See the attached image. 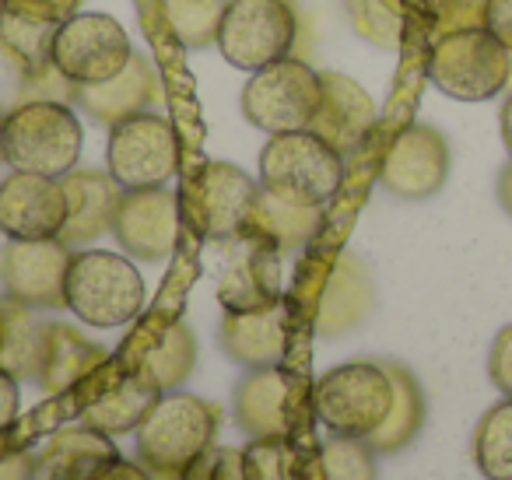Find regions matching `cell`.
I'll use <instances>...</instances> for the list:
<instances>
[{
	"mask_svg": "<svg viewBox=\"0 0 512 480\" xmlns=\"http://www.w3.org/2000/svg\"><path fill=\"white\" fill-rule=\"evenodd\" d=\"M81 148H85L81 120L67 102H18L4 116V165H11V172L64 179L67 172L78 169Z\"/></svg>",
	"mask_w": 512,
	"mask_h": 480,
	"instance_id": "cell-1",
	"label": "cell"
},
{
	"mask_svg": "<svg viewBox=\"0 0 512 480\" xmlns=\"http://www.w3.org/2000/svg\"><path fill=\"white\" fill-rule=\"evenodd\" d=\"M218 407L193 393H162L137 428V463L155 480H183V470L214 445Z\"/></svg>",
	"mask_w": 512,
	"mask_h": 480,
	"instance_id": "cell-2",
	"label": "cell"
},
{
	"mask_svg": "<svg viewBox=\"0 0 512 480\" xmlns=\"http://www.w3.org/2000/svg\"><path fill=\"white\" fill-rule=\"evenodd\" d=\"M344 183V155L316 130L274 134L260 151V186L299 207H323Z\"/></svg>",
	"mask_w": 512,
	"mask_h": 480,
	"instance_id": "cell-3",
	"label": "cell"
},
{
	"mask_svg": "<svg viewBox=\"0 0 512 480\" xmlns=\"http://www.w3.org/2000/svg\"><path fill=\"white\" fill-rule=\"evenodd\" d=\"M144 277L120 253L85 249L74 253L67 270V309L88 326L116 330L141 316L144 309Z\"/></svg>",
	"mask_w": 512,
	"mask_h": 480,
	"instance_id": "cell-4",
	"label": "cell"
},
{
	"mask_svg": "<svg viewBox=\"0 0 512 480\" xmlns=\"http://www.w3.org/2000/svg\"><path fill=\"white\" fill-rule=\"evenodd\" d=\"M512 53L488 29L446 32L428 53V81L456 102H488L509 88Z\"/></svg>",
	"mask_w": 512,
	"mask_h": 480,
	"instance_id": "cell-5",
	"label": "cell"
},
{
	"mask_svg": "<svg viewBox=\"0 0 512 480\" xmlns=\"http://www.w3.org/2000/svg\"><path fill=\"white\" fill-rule=\"evenodd\" d=\"M313 407L330 435L369 438L393 410V379L379 361H348L316 382Z\"/></svg>",
	"mask_w": 512,
	"mask_h": 480,
	"instance_id": "cell-6",
	"label": "cell"
},
{
	"mask_svg": "<svg viewBox=\"0 0 512 480\" xmlns=\"http://www.w3.org/2000/svg\"><path fill=\"white\" fill-rule=\"evenodd\" d=\"M323 102V74L295 57L253 71L242 88V116L264 134L309 130Z\"/></svg>",
	"mask_w": 512,
	"mask_h": 480,
	"instance_id": "cell-7",
	"label": "cell"
},
{
	"mask_svg": "<svg viewBox=\"0 0 512 480\" xmlns=\"http://www.w3.org/2000/svg\"><path fill=\"white\" fill-rule=\"evenodd\" d=\"M295 11L285 0H228L218 22V53L239 71H264L292 53Z\"/></svg>",
	"mask_w": 512,
	"mask_h": 480,
	"instance_id": "cell-8",
	"label": "cell"
},
{
	"mask_svg": "<svg viewBox=\"0 0 512 480\" xmlns=\"http://www.w3.org/2000/svg\"><path fill=\"white\" fill-rule=\"evenodd\" d=\"M134 57L130 36L113 15L78 11L53 32L50 60L74 88H92L113 81Z\"/></svg>",
	"mask_w": 512,
	"mask_h": 480,
	"instance_id": "cell-9",
	"label": "cell"
},
{
	"mask_svg": "<svg viewBox=\"0 0 512 480\" xmlns=\"http://www.w3.org/2000/svg\"><path fill=\"white\" fill-rule=\"evenodd\" d=\"M106 172L123 190L169 186L179 172V141L165 116L137 113L109 127Z\"/></svg>",
	"mask_w": 512,
	"mask_h": 480,
	"instance_id": "cell-10",
	"label": "cell"
},
{
	"mask_svg": "<svg viewBox=\"0 0 512 480\" xmlns=\"http://www.w3.org/2000/svg\"><path fill=\"white\" fill-rule=\"evenodd\" d=\"M74 249L64 239L15 242L0 253V288L29 309H67V270Z\"/></svg>",
	"mask_w": 512,
	"mask_h": 480,
	"instance_id": "cell-11",
	"label": "cell"
},
{
	"mask_svg": "<svg viewBox=\"0 0 512 480\" xmlns=\"http://www.w3.org/2000/svg\"><path fill=\"white\" fill-rule=\"evenodd\" d=\"M67 225L64 179L11 172L0 179V232L15 242L60 239Z\"/></svg>",
	"mask_w": 512,
	"mask_h": 480,
	"instance_id": "cell-12",
	"label": "cell"
},
{
	"mask_svg": "<svg viewBox=\"0 0 512 480\" xmlns=\"http://www.w3.org/2000/svg\"><path fill=\"white\" fill-rule=\"evenodd\" d=\"M228 249L218 274V302L225 312H260L281 302V253L256 235L221 242Z\"/></svg>",
	"mask_w": 512,
	"mask_h": 480,
	"instance_id": "cell-13",
	"label": "cell"
},
{
	"mask_svg": "<svg viewBox=\"0 0 512 480\" xmlns=\"http://www.w3.org/2000/svg\"><path fill=\"white\" fill-rule=\"evenodd\" d=\"M113 235L123 253L144 263H162L179 239V197L165 186L155 190H123L116 207Z\"/></svg>",
	"mask_w": 512,
	"mask_h": 480,
	"instance_id": "cell-14",
	"label": "cell"
},
{
	"mask_svg": "<svg viewBox=\"0 0 512 480\" xmlns=\"http://www.w3.org/2000/svg\"><path fill=\"white\" fill-rule=\"evenodd\" d=\"M449 176V144L439 130L414 123L400 130L390 144L383 165H379V183L400 200H425L446 186Z\"/></svg>",
	"mask_w": 512,
	"mask_h": 480,
	"instance_id": "cell-15",
	"label": "cell"
},
{
	"mask_svg": "<svg viewBox=\"0 0 512 480\" xmlns=\"http://www.w3.org/2000/svg\"><path fill=\"white\" fill-rule=\"evenodd\" d=\"M260 179L242 172L232 162H207L193 186V207H197L200 232L211 242H228L246 232L249 214L260 197Z\"/></svg>",
	"mask_w": 512,
	"mask_h": 480,
	"instance_id": "cell-16",
	"label": "cell"
},
{
	"mask_svg": "<svg viewBox=\"0 0 512 480\" xmlns=\"http://www.w3.org/2000/svg\"><path fill=\"white\" fill-rule=\"evenodd\" d=\"M309 130H316L330 148L351 158L376 130V102L358 81L344 74H323V102Z\"/></svg>",
	"mask_w": 512,
	"mask_h": 480,
	"instance_id": "cell-17",
	"label": "cell"
},
{
	"mask_svg": "<svg viewBox=\"0 0 512 480\" xmlns=\"http://www.w3.org/2000/svg\"><path fill=\"white\" fill-rule=\"evenodd\" d=\"M67 190V225L60 239L67 246H92L106 232H113L116 207H120L123 186L109 172L99 169H74L64 176Z\"/></svg>",
	"mask_w": 512,
	"mask_h": 480,
	"instance_id": "cell-18",
	"label": "cell"
},
{
	"mask_svg": "<svg viewBox=\"0 0 512 480\" xmlns=\"http://www.w3.org/2000/svg\"><path fill=\"white\" fill-rule=\"evenodd\" d=\"M218 344L235 365L278 368L288 347V316L285 305H271L260 312H225L218 326Z\"/></svg>",
	"mask_w": 512,
	"mask_h": 480,
	"instance_id": "cell-19",
	"label": "cell"
},
{
	"mask_svg": "<svg viewBox=\"0 0 512 480\" xmlns=\"http://www.w3.org/2000/svg\"><path fill=\"white\" fill-rule=\"evenodd\" d=\"M116 459L120 452L109 435L88 424H67L36 452V480H95Z\"/></svg>",
	"mask_w": 512,
	"mask_h": 480,
	"instance_id": "cell-20",
	"label": "cell"
},
{
	"mask_svg": "<svg viewBox=\"0 0 512 480\" xmlns=\"http://www.w3.org/2000/svg\"><path fill=\"white\" fill-rule=\"evenodd\" d=\"M372 305H376V288H372L369 267L355 253H341L323 288L320 309H316V330L323 337L351 333L369 319Z\"/></svg>",
	"mask_w": 512,
	"mask_h": 480,
	"instance_id": "cell-21",
	"label": "cell"
},
{
	"mask_svg": "<svg viewBox=\"0 0 512 480\" xmlns=\"http://www.w3.org/2000/svg\"><path fill=\"white\" fill-rule=\"evenodd\" d=\"M158 88V74L155 67L148 64V57L134 53L130 64L116 74L106 85H92V88H78L74 95V106H81L95 123H106V127H116V123L130 120V116L144 113L155 99Z\"/></svg>",
	"mask_w": 512,
	"mask_h": 480,
	"instance_id": "cell-22",
	"label": "cell"
},
{
	"mask_svg": "<svg viewBox=\"0 0 512 480\" xmlns=\"http://www.w3.org/2000/svg\"><path fill=\"white\" fill-rule=\"evenodd\" d=\"M235 421L249 438L288 435V375L281 368H249L235 386Z\"/></svg>",
	"mask_w": 512,
	"mask_h": 480,
	"instance_id": "cell-23",
	"label": "cell"
},
{
	"mask_svg": "<svg viewBox=\"0 0 512 480\" xmlns=\"http://www.w3.org/2000/svg\"><path fill=\"white\" fill-rule=\"evenodd\" d=\"M102 361H106V351H102L99 344H92L88 337H81L74 326L46 323L36 386L50 396L67 393V389L78 386L81 379H88Z\"/></svg>",
	"mask_w": 512,
	"mask_h": 480,
	"instance_id": "cell-24",
	"label": "cell"
},
{
	"mask_svg": "<svg viewBox=\"0 0 512 480\" xmlns=\"http://www.w3.org/2000/svg\"><path fill=\"white\" fill-rule=\"evenodd\" d=\"M158 396H162V389L155 386V379L144 372H134L123 382H116L113 389L95 396L81 410V424L102 431V435H130V431L141 428V421L151 414Z\"/></svg>",
	"mask_w": 512,
	"mask_h": 480,
	"instance_id": "cell-25",
	"label": "cell"
},
{
	"mask_svg": "<svg viewBox=\"0 0 512 480\" xmlns=\"http://www.w3.org/2000/svg\"><path fill=\"white\" fill-rule=\"evenodd\" d=\"M320 228L323 207H299L260 190L253 214H249L246 235H256V239L274 246L278 253H295V249H306L320 235Z\"/></svg>",
	"mask_w": 512,
	"mask_h": 480,
	"instance_id": "cell-26",
	"label": "cell"
},
{
	"mask_svg": "<svg viewBox=\"0 0 512 480\" xmlns=\"http://www.w3.org/2000/svg\"><path fill=\"white\" fill-rule=\"evenodd\" d=\"M46 323L32 316L29 305L15 298H0V368L11 372L18 382L39 379V358H43Z\"/></svg>",
	"mask_w": 512,
	"mask_h": 480,
	"instance_id": "cell-27",
	"label": "cell"
},
{
	"mask_svg": "<svg viewBox=\"0 0 512 480\" xmlns=\"http://www.w3.org/2000/svg\"><path fill=\"white\" fill-rule=\"evenodd\" d=\"M386 372L393 379V410L383 428L365 438L379 456H393V452L407 449L425 428V393H421L418 379L397 361H386Z\"/></svg>",
	"mask_w": 512,
	"mask_h": 480,
	"instance_id": "cell-28",
	"label": "cell"
},
{
	"mask_svg": "<svg viewBox=\"0 0 512 480\" xmlns=\"http://www.w3.org/2000/svg\"><path fill=\"white\" fill-rule=\"evenodd\" d=\"M474 463L484 480H512V400L484 410L474 428Z\"/></svg>",
	"mask_w": 512,
	"mask_h": 480,
	"instance_id": "cell-29",
	"label": "cell"
},
{
	"mask_svg": "<svg viewBox=\"0 0 512 480\" xmlns=\"http://www.w3.org/2000/svg\"><path fill=\"white\" fill-rule=\"evenodd\" d=\"M193 365H197V337H193L190 326L179 319V323H172L169 330L162 333V340L148 351L141 372L151 375L162 393H169V389H179L190 379Z\"/></svg>",
	"mask_w": 512,
	"mask_h": 480,
	"instance_id": "cell-30",
	"label": "cell"
},
{
	"mask_svg": "<svg viewBox=\"0 0 512 480\" xmlns=\"http://www.w3.org/2000/svg\"><path fill=\"white\" fill-rule=\"evenodd\" d=\"M228 0H162L165 22L183 50H207L218 39V22Z\"/></svg>",
	"mask_w": 512,
	"mask_h": 480,
	"instance_id": "cell-31",
	"label": "cell"
},
{
	"mask_svg": "<svg viewBox=\"0 0 512 480\" xmlns=\"http://www.w3.org/2000/svg\"><path fill=\"white\" fill-rule=\"evenodd\" d=\"M351 29L376 50H397L404 36V4L400 0H344Z\"/></svg>",
	"mask_w": 512,
	"mask_h": 480,
	"instance_id": "cell-32",
	"label": "cell"
},
{
	"mask_svg": "<svg viewBox=\"0 0 512 480\" xmlns=\"http://www.w3.org/2000/svg\"><path fill=\"white\" fill-rule=\"evenodd\" d=\"M53 25H39L29 18L18 15H4L0 22V46L11 60H18L22 74L36 71V67L50 64V46H53Z\"/></svg>",
	"mask_w": 512,
	"mask_h": 480,
	"instance_id": "cell-33",
	"label": "cell"
},
{
	"mask_svg": "<svg viewBox=\"0 0 512 480\" xmlns=\"http://www.w3.org/2000/svg\"><path fill=\"white\" fill-rule=\"evenodd\" d=\"M376 456L365 438H344L334 435L330 442H323L320 449V470L323 480H376Z\"/></svg>",
	"mask_w": 512,
	"mask_h": 480,
	"instance_id": "cell-34",
	"label": "cell"
},
{
	"mask_svg": "<svg viewBox=\"0 0 512 480\" xmlns=\"http://www.w3.org/2000/svg\"><path fill=\"white\" fill-rule=\"evenodd\" d=\"M246 452V480H295V452L285 438H253Z\"/></svg>",
	"mask_w": 512,
	"mask_h": 480,
	"instance_id": "cell-35",
	"label": "cell"
},
{
	"mask_svg": "<svg viewBox=\"0 0 512 480\" xmlns=\"http://www.w3.org/2000/svg\"><path fill=\"white\" fill-rule=\"evenodd\" d=\"M183 480H246V452L232 445H211L186 466Z\"/></svg>",
	"mask_w": 512,
	"mask_h": 480,
	"instance_id": "cell-36",
	"label": "cell"
},
{
	"mask_svg": "<svg viewBox=\"0 0 512 480\" xmlns=\"http://www.w3.org/2000/svg\"><path fill=\"white\" fill-rule=\"evenodd\" d=\"M432 18L439 36L460 29H481L488 18V0H432Z\"/></svg>",
	"mask_w": 512,
	"mask_h": 480,
	"instance_id": "cell-37",
	"label": "cell"
},
{
	"mask_svg": "<svg viewBox=\"0 0 512 480\" xmlns=\"http://www.w3.org/2000/svg\"><path fill=\"white\" fill-rule=\"evenodd\" d=\"M74 95H78V88L53 67V60L46 67H36V71L22 74V102L53 99V102H67V106H71Z\"/></svg>",
	"mask_w": 512,
	"mask_h": 480,
	"instance_id": "cell-38",
	"label": "cell"
},
{
	"mask_svg": "<svg viewBox=\"0 0 512 480\" xmlns=\"http://www.w3.org/2000/svg\"><path fill=\"white\" fill-rule=\"evenodd\" d=\"M78 11L81 0H8V15L29 18V22L39 25H53V29H60Z\"/></svg>",
	"mask_w": 512,
	"mask_h": 480,
	"instance_id": "cell-39",
	"label": "cell"
},
{
	"mask_svg": "<svg viewBox=\"0 0 512 480\" xmlns=\"http://www.w3.org/2000/svg\"><path fill=\"white\" fill-rule=\"evenodd\" d=\"M488 379L502 396L512 400V323L502 326L488 351Z\"/></svg>",
	"mask_w": 512,
	"mask_h": 480,
	"instance_id": "cell-40",
	"label": "cell"
},
{
	"mask_svg": "<svg viewBox=\"0 0 512 480\" xmlns=\"http://www.w3.org/2000/svg\"><path fill=\"white\" fill-rule=\"evenodd\" d=\"M484 29L512 53V0H488V18H484Z\"/></svg>",
	"mask_w": 512,
	"mask_h": 480,
	"instance_id": "cell-41",
	"label": "cell"
},
{
	"mask_svg": "<svg viewBox=\"0 0 512 480\" xmlns=\"http://www.w3.org/2000/svg\"><path fill=\"white\" fill-rule=\"evenodd\" d=\"M18 403H22V393H18V379L11 372L0 368V431H8L11 424L18 421Z\"/></svg>",
	"mask_w": 512,
	"mask_h": 480,
	"instance_id": "cell-42",
	"label": "cell"
},
{
	"mask_svg": "<svg viewBox=\"0 0 512 480\" xmlns=\"http://www.w3.org/2000/svg\"><path fill=\"white\" fill-rule=\"evenodd\" d=\"M0 480H36V456L11 452L8 459H0Z\"/></svg>",
	"mask_w": 512,
	"mask_h": 480,
	"instance_id": "cell-43",
	"label": "cell"
},
{
	"mask_svg": "<svg viewBox=\"0 0 512 480\" xmlns=\"http://www.w3.org/2000/svg\"><path fill=\"white\" fill-rule=\"evenodd\" d=\"M95 480H155L148 470H144L141 463H127V459H116V463H109L106 470L99 473Z\"/></svg>",
	"mask_w": 512,
	"mask_h": 480,
	"instance_id": "cell-44",
	"label": "cell"
},
{
	"mask_svg": "<svg viewBox=\"0 0 512 480\" xmlns=\"http://www.w3.org/2000/svg\"><path fill=\"white\" fill-rule=\"evenodd\" d=\"M498 204L505 207V211L512 214V162L502 169V176H498Z\"/></svg>",
	"mask_w": 512,
	"mask_h": 480,
	"instance_id": "cell-45",
	"label": "cell"
},
{
	"mask_svg": "<svg viewBox=\"0 0 512 480\" xmlns=\"http://www.w3.org/2000/svg\"><path fill=\"white\" fill-rule=\"evenodd\" d=\"M498 123H502V141H505V148H509V155H512V92H509V99H505Z\"/></svg>",
	"mask_w": 512,
	"mask_h": 480,
	"instance_id": "cell-46",
	"label": "cell"
},
{
	"mask_svg": "<svg viewBox=\"0 0 512 480\" xmlns=\"http://www.w3.org/2000/svg\"><path fill=\"white\" fill-rule=\"evenodd\" d=\"M4 116H8V113L0 109V162H4Z\"/></svg>",
	"mask_w": 512,
	"mask_h": 480,
	"instance_id": "cell-47",
	"label": "cell"
},
{
	"mask_svg": "<svg viewBox=\"0 0 512 480\" xmlns=\"http://www.w3.org/2000/svg\"><path fill=\"white\" fill-rule=\"evenodd\" d=\"M4 15H8V0H0V22H4Z\"/></svg>",
	"mask_w": 512,
	"mask_h": 480,
	"instance_id": "cell-48",
	"label": "cell"
},
{
	"mask_svg": "<svg viewBox=\"0 0 512 480\" xmlns=\"http://www.w3.org/2000/svg\"><path fill=\"white\" fill-rule=\"evenodd\" d=\"M509 85H512V74H509Z\"/></svg>",
	"mask_w": 512,
	"mask_h": 480,
	"instance_id": "cell-49",
	"label": "cell"
}]
</instances>
